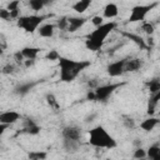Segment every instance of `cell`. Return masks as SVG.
Masks as SVG:
<instances>
[{"label": "cell", "instance_id": "cell-1", "mask_svg": "<svg viewBox=\"0 0 160 160\" xmlns=\"http://www.w3.org/2000/svg\"><path fill=\"white\" fill-rule=\"evenodd\" d=\"M59 61V68H60V80L62 82H71L74 81L78 75L85 70L88 66H90V61H75L69 58L60 56Z\"/></svg>", "mask_w": 160, "mask_h": 160}, {"label": "cell", "instance_id": "cell-2", "mask_svg": "<svg viewBox=\"0 0 160 160\" xmlns=\"http://www.w3.org/2000/svg\"><path fill=\"white\" fill-rule=\"evenodd\" d=\"M116 28V22L115 21H109V22H104L101 26L96 28L95 30H92L89 35L88 39L85 41V46L91 50V51H98L99 49H101L105 39L108 38V35Z\"/></svg>", "mask_w": 160, "mask_h": 160}, {"label": "cell", "instance_id": "cell-3", "mask_svg": "<svg viewBox=\"0 0 160 160\" xmlns=\"http://www.w3.org/2000/svg\"><path fill=\"white\" fill-rule=\"evenodd\" d=\"M88 142L91 146L100 148V149H114L118 145L116 144V140L101 125H96L95 128H92V129L89 130Z\"/></svg>", "mask_w": 160, "mask_h": 160}, {"label": "cell", "instance_id": "cell-4", "mask_svg": "<svg viewBox=\"0 0 160 160\" xmlns=\"http://www.w3.org/2000/svg\"><path fill=\"white\" fill-rule=\"evenodd\" d=\"M46 16L42 15H26V16H20L18 19V26L20 29H22L26 32H35L36 30H39V28L41 26V22L44 21Z\"/></svg>", "mask_w": 160, "mask_h": 160}, {"label": "cell", "instance_id": "cell-5", "mask_svg": "<svg viewBox=\"0 0 160 160\" xmlns=\"http://www.w3.org/2000/svg\"><path fill=\"white\" fill-rule=\"evenodd\" d=\"M158 5V2H151L148 5H136L131 9L130 16H129V21L130 22H136V21H142L145 20L146 15L149 14V11L155 8Z\"/></svg>", "mask_w": 160, "mask_h": 160}, {"label": "cell", "instance_id": "cell-6", "mask_svg": "<svg viewBox=\"0 0 160 160\" xmlns=\"http://www.w3.org/2000/svg\"><path fill=\"white\" fill-rule=\"evenodd\" d=\"M124 82H116V84H106V85H100L95 89V94H96V101H106L110 95L114 94V91L116 89H119L120 86H122Z\"/></svg>", "mask_w": 160, "mask_h": 160}, {"label": "cell", "instance_id": "cell-7", "mask_svg": "<svg viewBox=\"0 0 160 160\" xmlns=\"http://www.w3.org/2000/svg\"><path fill=\"white\" fill-rule=\"evenodd\" d=\"M125 64H126V59H121L114 62H110L106 68V72L111 76V78H116L120 76L125 72Z\"/></svg>", "mask_w": 160, "mask_h": 160}, {"label": "cell", "instance_id": "cell-8", "mask_svg": "<svg viewBox=\"0 0 160 160\" xmlns=\"http://www.w3.org/2000/svg\"><path fill=\"white\" fill-rule=\"evenodd\" d=\"M62 138L64 139H69V140H75V141H80L81 139V129L74 125H69L65 126L62 129Z\"/></svg>", "mask_w": 160, "mask_h": 160}, {"label": "cell", "instance_id": "cell-9", "mask_svg": "<svg viewBox=\"0 0 160 160\" xmlns=\"http://www.w3.org/2000/svg\"><path fill=\"white\" fill-rule=\"evenodd\" d=\"M21 119V115L18 112V111H14V110H9V111H4L0 114V124H8V125H11V124H15L18 120Z\"/></svg>", "mask_w": 160, "mask_h": 160}, {"label": "cell", "instance_id": "cell-10", "mask_svg": "<svg viewBox=\"0 0 160 160\" xmlns=\"http://www.w3.org/2000/svg\"><path fill=\"white\" fill-rule=\"evenodd\" d=\"M22 134H29V135H38L40 132V126L31 119H26L24 122V129L20 131Z\"/></svg>", "mask_w": 160, "mask_h": 160}, {"label": "cell", "instance_id": "cell-11", "mask_svg": "<svg viewBox=\"0 0 160 160\" xmlns=\"http://www.w3.org/2000/svg\"><path fill=\"white\" fill-rule=\"evenodd\" d=\"M160 124V119L159 118H154V116H150L145 120H142L140 122V128L144 130V131H151L154 130L158 125Z\"/></svg>", "mask_w": 160, "mask_h": 160}, {"label": "cell", "instance_id": "cell-12", "mask_svg": "<svg viewBox=\"0 0 160 160\" xmlns=\"http://www.w3.org/2000/svg\"><path fill=\"white\" fill-rule=\"evenodd\" d=\"M159 101H160V91H158L155 94H151V96L149 98V102H148V110H146L148 115H150V116L154 115Z\"/></svg>", "mask_w": 160, "mask_h": 160}, {"label": "cell", "instance_id": "cell-13", "mask_svg": "<svg viewBox=\"0 0 160 160\" xmlns=\"http://www.w3.org/2000/svg\"><path fill=\"white\" fill-rule=\"evenodd\" d=\"M85 22H86V19L85 18H69L68 31L69 32H74V31L79 30Z\"/></svg>", "mask_w": 160, "mask_h": 160}, {"label": "cell", "instance_id": "cell-14", "mask_svg": "<svg viewBox=\"0 0 160 160\" xmlns=\"http://www.w3.org/2000/svg\"><path fill=\"white\" fill-rule=\"evenodd\" d=\"M102 11H104V18H106V19H114L119 14V8L114 2H109V4L105 5V8H104Z\"/></svg>", "mask_w": 160, "mask_h": 160}, {"label": "cell", "instance_id": "cell-15", "mask_svg": "<svg viewBox=\"0 0 160 160\" xmlns=\"http://www.w3.org/2000/svg\"><path fill=\"white\" fill-rule=\"evenodd\" d=\"M20 51H21V54H22V56L25 59H28V60H35L38 58V54L41 51V49L32 48V46H25Z\"/></svg>", "mask_w": 160, "mask_h": 160}, {"label": "cell", "instance_id": "cell-16", "mask_svg": "<svg viewBox=\"0 0 160 160\" xmlns=\"http://www.w3.org/2000/svg\"><path fill=\"white\" fill-rule=\"evenodd\" d=\"M55 28L56 26L54 24H42L39 28L38 32H39V35L41 38H51L54 35V32H55Z\"/></svg>", "mask_w": 160, "mask_h": 160}, {"label": "cell", "instance_id": "cell-17", "mask_svg": "<svg viewBox=\"0 0 160 160\" xmlns=\"http://www.w3.org/2000/svg\"><path fill=\"white\" fill-rule=\"evenodd\" d=\"M142 62L140 59H130V60H126V64H125V72L126 71H130V72H134V71H138L140 68H141Z\"/></svg>", "mask_w": 160, "mask_h": 160}, {"label": "cell", "instance_id": "cell-18", "mask_svg": "<svg viewBox=\"0 0 160 160\" xmlns=\"http://www.w3.org/2000/svg\"><path fill=\"white\" fill-rule=\"evenodd\" d=\"M90 5H91V1L90 0H79V1H76L72 5V10H75L79 14H82V12H85L89 9Z\"/></svg>", "mask_w": 160, "mask_h": 160}, {"label": "cell", "instance_id": "cell-19", "mask_svg": "<svg viewBox=\"0 0 160 160\" xmlns=\"http://www.w3.org/2000/svg\"><path fill=\"white\" fill-rule=\"evenodd\" d=\"M35 86V82H25V84H20V85H18L16 88H15V94H18V95H26L32 88Z\"/></svg>", "mask_w": 160, "mask_h": 160}, {"label": "cell", "instance_id": "cell-20", "mask_svg": "<svg viewBox=\"0 0 160 160\" xmlns=\"http://www.w3.org/2000/svg\"><path fill=\"white\" fill-rule=\"evenodd\" d=\"M79 146H80V141L64 139V149L66 152H76Z\"/></svg>", "mask_w": 160, "mask_h": 160}, {"label": "cell", "instance_id": "cell-21", "mask_svg": "<svg viewBox=\"0 0 160 160\" xmlns=\"http://www.w3.org/2000/svg\"><path fill=\"white\" fill-rule=\"evenodd\" d=\"M122 35H124V36H126L128 39H130L131 41H134V42H135L138 46H140L141 49H145V48H146L145 41H144V39H142L141 36L135 35V34H131V32H122Z\"/></svg>", "mask_w": 160, "mask_h": 160}, {"label": "cell", "instance_id": "cell-22", "mask_svg": "<svg viewBox=\"0 0 160 160\" xmlns=\"http://www.w3.org/2000/svg\"><path fill=\"white\" fill-rule=\"evenodd\" d=\"M48 156L46 151H40V150H35V151H30L28 154V159L29 160H45Z\"/></svg>", "mask_w": 160, "mask_h": 160}, {"label": "cell", "instance_id": "cell-23", "mask_svg": "<svg viewBox=\"0 0 160 160\" xmlns=\"http://www.w3.org/2000/svg\"><path fill=\"white\" fill-rule=\"evenodd\" d=\"M46 4H48V2L44 1V0H30V1H29V6H30L32 10H35V11L41 10Z\"/></svg>", "mask_w": 160, "mask_h": 160}, {"label": "cell", "instance_id": "cell-24", "mask_svg": "<svg viewBox=\"0 0 160 160\" xmlns=\"http://www.w3.org/2000/svg\"><path fill=\"white\" fill-rule=\"evenodd\" d=\"M45 99H46V102L49 104V106H50L51 109H55V110L59 109V102H58V100H56V98H55L54 94H51V92L46 94Z\"/></svg>", "mask_w": 160, "mask_h": 160}, {"label": "cell", "instance_id": "cell-25", "mask_svg": "<svg viewBox=\"0 0 160 160\" xmlns=\"http://www.w3.org/2000/svg\"><path fill=\"white\" fill-rule=\"evenodd\" d=\"M159 150H160V146L159 145H151L149 149H148V151H146V158L149 159V160H152L155 156H156V154L159 152Z\"/></svg>", "mask_w": 160, "mask_h": 160}, {"label": "cell", "instance_id": "cell-26", "mask_svg": "<svg viewBox=\"0 0 160 160\" xmlns=\"http://www.w3.org/2000/svg\"><path fill=\"white\" fill-rule=\"evenodd\" d=\"M148 86H149L150 94H155V92L160 91V80H151L148 84Z\"/></svg>", "mask_w": 160, "mask_h": 160}, {"label": "cell", "instance_id": "cell-27", "mask_svg": "<svg viewBox=\"0 0 160 160\" xmlns=\"http://www.w3.org/2000/svg\"><path fill=\"white\" fill-rule=\"evenodd\" d=\"M56 26H58L60 30H68V26H69V18H66V16L60 18Z\"/></svg>", "mask_w": 160, "mask_h": 160}, {"label": "cell", "instance_id": "cell-28", "mask_svg": "<svg viewBox=\"0 0 160 160\" xmlns=\"http://www.w3.org/2000/svg\"><path fill=\"white\" fill-rule=\"evenodd\" d=\"M141 30H142L144 32H146L148 35H152V34H154V25H152L151 22H142Z\"/></svg>", "mask_w": 160, "mask_h": 160}, {"label": "cell", "instance_id": "cell-29", "mask_svg": "<svg viewBox=\"0 0 160 160\" xmlns=\"http://www.w3.org/2000/svg\"><path fill=\"white\" fill-rule=\"evenodd\" d=\"M134 158L135 159H146V150L142 148H136L134 151Z\"/></svg>", "mask_w": 160, "mask_h": 160}, {"label": "cell", "instance_id": "cell-30", "mask_svg": "<svg viewBox=\"0 0 160 160\" xmlns=\"http://www.w3.org/2000/svg\"><path fill=\"white\" fill-rule=\"evenodd\" d=\"M104 18L102 16H100V15H95V16H92V19H91V22H92V25L95 26V28H99V26H101L102 24H104Z\"/></svg>", "mask_w": 160, "mask_h": 160}, {"label": "cell", "instance_id": "cell-31", "mask_svg": "<svg viewBox=\"0 0 160 160\" xmlns=\"http://www.w3.org/2000/svg\"><path fill=\"white\" fill-rule=\"evenodd\" d=\"M46 60H59L60 59V55H59V52L56 51V50H50L48 54H46Z\"/></svg>", "mask_w": 160, "mask_h": 160}, {"label": "cell", "instance_id": "cell-32", "mask_svg": "<svg viewBox=\"0 0 160 160\" xmlns=\"http://www.w3.org/2000/svg\"><path fill=\"white\" fill-rule=\"evenodd\" d=\"M19 6H20V1L15 0V1H10L8 4V10L9 11H14V10H19Z\"/></svg>", "mask_w": 160, "mask_h": 160}, {"label": "cell", "instance_id": "cell-33", "mask_svg": "<svg viewBox=\"0 0 160 160\" xmlns=\"http://www.w3.org/2000/svg\"><path fill=\"white\" fill-rule=\"evenodd\" d=\"M0 18L2 20H10L11 16H10V11L8 9H0Z\"/></svg>", "mask_w": 160, "mask_h": 160}, {"label": "cell", "instance_id": "cell-34", "mask_svg": "<svg viewBox=\"0 0 160 160\" xmlns=\"http://www.w3.org/2000/svg\"><path fill=\"white\" fill-rule=\"evenodd\" d=\"M15 71V66L11 64H8L2 68V74H12Z\"/></svg>", "mask_w": 160, "mask_h": 160}, {"label": "cell", "instance_id": "cell-35", "mask_svg": "<svg viewBox=\"0 0 160 160\" xmlns=\"http://www.w3.org/2000/svg\"><path fill=\"white\" fill-rule=\"evenodd\" d=\"M14 59H15V61L18 62V64H20V62H22L24 61V56H22V54H21V51L19 50V51H16L15 54H14Z\"/></svg>", "mask_w": 160, "mask_h": 160}, {"label": "cell", "instance_id": "cell-36", "mask_svg": "<svg viewBox=\"0 0 160 160\" xmlns=\"http://www.w3.org/2000/svg\"><path fill=\"white\" fill-rule=\"evenodd\" d=\"M86 100L96 101V94H95V90H89V91H88V94H86Z\"/></svg>", "mask_w": 160, "mask_h": 160}, {"label": "cell", "instance_id": "cell-37", "mask_svg": "<svg viewBox=\"0 0 160 160\" xmlns=\"http://www.w3.org/2000/svg\"><path fill=\"white\" fill-rule=\"evenodd\" d=\"M124 124H125V126L129 128V129H132L134 125H135V122H134L132 119H126V120H124Z\"/></svg>", "mask_w": 160, "mask_h": 160}, {"label": "cell", "instance_id": "cell-38", "mask_svg": "<svg viewBox=\"0 0 160 160\" xmlns=\"http://www.w3.org/2000/svg\"><path fill=\"white\" fill-rule=\"evenodd\" d=\"M10 125H8V124H0V134H2L4 131H5V129L6 128H9Z\"/></svg>", "mask_w": 160, "mask_h": 160}, {"label": "cell", "instance_id": "cell-39", "mask_svg": "<svg viewBox=\"0 0 160 160\" xmlns=\"http://www.w3.org/2000/svg\"><path fill=\"white\" fill-rule=\"evenodd\" d=\"M34 62H35V60H26L25 66H31V65H34Z\"/></svg>", "mask_w": 160, "mask_h": 160}, {"label": "cell", "instance_id": "cell-40", "mask_svg": "<svg viewBox=\"0 0 160 160\" xmlns=\"http://www.w3.org/2000/svg\"><path fill=\"white\" fill-rule=\"evenodd\" d=\"M95 118V115H91V116H89V118H86V121L89 122V121H92V119Z\"/></svg>", "mask_w": 160, "mask_h": 160}, {"label": "cell", "instance_id": "cell-41", "mask_svg": "<svg viewBox=\"0 0 160 160\" xmlns=\"http://www.w3.org/2000/svg\"><path fill=\"white\" fill-rule=\"evenodd\" d=\"M152 160H160V150H159V152L156 154V156H155Z\"/></svg>", "mask_w": 160, "mask_h": 160}, {"label": "cell", "instance_id": "cell-42", "mask_svg": "<svg viewBox=\"0 0 160 160\" xmlns=\"http://www.w3.org/2000/svg\"><path fill=\"white\" fill-rule=\"evenodd\" d=\"M135 160H146V159H135Z\"/></svg>", "mask_w": 160, "mask_h": 160}, {"label": "cell", "instance_id": "cell-43", "mask_svg": "<svg viewBox=\"0 0 160 160\" xmlns=\"http://www.w3.org/2000/svg\"><path fill=\"white\" fill-rule=\"evenodd\" d=\"M159 116H160V110H159Z\"/></svg>", "mask_w": 160, "mask_h": 160}]
</instances>
